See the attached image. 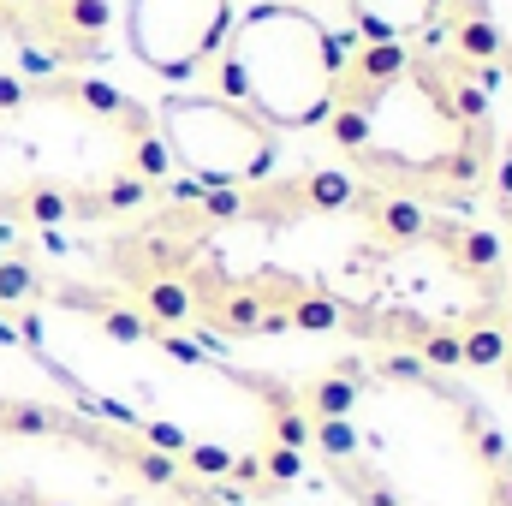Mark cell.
Segmentation results:
<instances>
[{
	"mask_svg": "<svg viewBox=\"0 0 512 506\" xmlns=\"http://www.w3.org/2000/svg\"><path fill=\"white\" fill-rule=\"evenodd\" d=\"M501 78L465 60L447 36L346 42L322 137L340 167L405 203L483 215L489 167L501 149Z\"/></svg>",
	"mask_w": 512,
	"mask_h": 506,
	"instance_id": "cell-4",
	"label": "cell"
},
{
	"mask_svg": "<svg viewBox=\"0 0 512 506\" xmlns=\"http://www.w3.org/2000/svg\"><path fill=\"white\" fill-rule=\"evenodd\" d=\"M495 370L512 393V239H507V304H501V358H495Z\"/></svg>",
	"mask_w": 512,
	"mask_h": 506,
	"instance_id": "cell-15",
	"label": "cell"
},
{
	"mask_svg": "<svg viewBox=\"0 0 512 506\" xmlns=\"http://www.w3.org/2000/svg\"><path fill=\"white\" fill-rule=\"evenodd\" d=\"M441 36L489 78L512 84V0H447Z\"/></svg>",
	"mask_w": 512,
	"mask_h": 506,
	"instance_id": "cell-11",
	"label": "cell"
},
{
	"mask_svg": "<svg viewBox=\"0 0 512 506\" xmlns=\"http://www.w3.org/2000/svg\"><path fill=\"white\" fill-rule=\"evenodd\" d=\"M483 221L512 239V126L501 131V149H495V167H489V191H483Z\"/></svg>",
	"mask_w": 512,
	"mask_h": 506,
	"instance_id": "cell-14",
	"label": "cell"
},
{
	"mask_svg": "<svg viewBox=\"0 0 512 506\" xmlns=\"http://www.w3.org/2000/svg\"><path fill=\"white\" fill-rule=\"evenodd\" d=\"M233 0H126L120 6V24H126V48L131 60L173 84V90H191L197 78H209L227 30H233Z\"/></svg>",
	"mask_w": 512,
	"mask_h": 506,
	"instance_id": "cell-10",
	"label": "cell"
},
{
	"mask_svg": "<svg viewBox=\"0 0 512 506\" xmlns=\"http://www.w3.org/2000/svg\"><path fill=\"white\" fill-rule=\"evenodd\" d=\"M114 36V0H0V78L96 72Z\"/></svg>",
	"mask_w": 512,
	"mask_h": 506,
	"instance_id": "cell-9",
	"label": "cell"
},
{
	"mask_svg": "<svg viewBox=\"0 0 512 506\" xmlns=\"http://www.w3.org/2000/svg\"><path fill=\"white\" fill-rule=\"evenodd\" d=\"M90 274L167 328L215 346L346 340L441 370H495L507 239L483 215L405 203L340 161L280 167L90 233Z\"/></svg>",
	"mask_w": 512,
	"mask_h": 506,
	"instance_id": "cell-1",
	"label": "cell"
},
{
	"mask_svg": "<svg viewBox=\"0 0 512 506\" xmlns=\"http://www.w3.org/2000/svg\"><path fill=\"white\" fill-rule=\"evenodd\" d=\"M137 506H274V501H251V495H233L221 483H203L191 471H173L155 495H143Z\"/></svg>",
	"mask_w": 512,
	"mask_h": 506,
	"instance_id": "cell-13",
	"label": "cell"
},
{
	"mask_svg": "<svg viewBox=\"0 0 512 506\" xmlns=\"http://www.w3.org/2000/svg\"><path fill=\"white\" fill-rule=\"evenodd\" d=\"M173 185L155 108L102 72L0 78V239L120 227Z\"/></svg>",
	"mask_w": 512,
	"mask_h": 506,
	"instance_id": "cell-5",
	"label": "cell"
},
{
	"mask_svg": "<svg viewBox=\"0 0 512 506\" xmlns=\"http://www.w3.org/2000/svg\"><path fill=\"white\" fill-rule=\"evenodd\" d=\"M215 84L268 131H322L340 78V30L304 0H251L215 54Z\"/></svg>",
	"mask_w": 512,
	"mask_h": 506,
	"instance_id": "cell-7",
	"label": "cell"
},
{
	"mask_svg": "<svg viewBox=\"0 0 512 506\" xmlns=\"http://www.w3.org/2000/svg\"><path fill=\"white\" fill-rule=\"evenodd\" d=\"M298 387L304 453L352 506H512V441L429 358L346 346Z\"/></svg>",
	"mask_w": 512,
	"mask_h": 506,
	"instance_id": "cell-3",
	"label": "cell"
},
{
	"mask_svg": "<svg viewBox=\"0 0 512 506\" xmlns=\"http://www.w3.org/2000/svg\"><path fill=\"white\" fill-rule=\"evenodd\" d=\"M0 328L66 381L72 405L143 435L203 483L280 501L304 477L292 381L155 322L96 274H60L42 251H18V239H0Z\"/></svg>",
	"mask_w": 512,
	"mask_h": 506,
	"instance_id": "cell-2",
	"label": "cell"
},
{
	"mask_svg": "<svg viewBox=\"0 0 512 506\" xmlns=\"http://www.w3.org/2000/svg\"><path fill=\"white\" fill-rule=\"evenodd\" d=\"M304 6H322V0H304Z\"/></svg>",
	"mask_w": 512,
	"mask_h": 506,
	"instance_id": "cell-16",
	"label": "cell"
},
{
	"mask_svg": "<svg viewBox=\"0 0 512 506\" xmlns=\"http://www.w3.org/2000/svg\"><path fill=\"white\" fill-rule=\"evenodd\" d=\"M346 6V42H423L441 36L447 0H340Z\"/></svg>",
	"mask_w": 512,
	"mask_h": 506,
	"instance_id": "cell-12",
	"label": "cell"
},
{
	"mask_svg": "<svg viewBox=\"0 0 512 506\" xmlns=\"http://www.w3.org/2000/svg\"><path fill=\"white\" fill-rule=\"evenodd\" d=\"M155 108V131L167 143L173 179L203 185V191H233L280 173V131H268L256 114H245L221 90H173Z\"/></svg>",
	"mask_w": 512,
	"mask_h": 506,
	"instance_id": "cell-8",
	"label": "cell"
},
{
	"mask_svg": "<svg viewBox=\"0 0 512 506\" xmlns=\"http://www.w3.org/2000/svg\"><path fill=\"white\" fill-rule=\"evenodd\" d=\"M173 471L161 447L72 399L0 393V506H137Z\"/></svg>",
	"mask_w": 512,
	"mask_h": 506,
	"instance_id": "cell-6",
	"label": "cell"
}]
</instances>
